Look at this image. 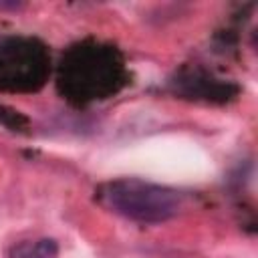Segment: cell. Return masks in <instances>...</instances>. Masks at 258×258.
Here are the masks:
<instances>
[{
    "label": "cell",
    "mask_w": 258,
    "mask_h": 258,
    "mask_svg": "<svg viewBox=\"0 0 258 258\" xmlns=\"http://www.w3.org/2000/svg\"><path fill=\"white\" fill-rule=\"evenodd\" d=\"M56 83L67 99L75 103H93L119 93L127 83V71L115 46L79 42L62 54Z\"/></svg>",
    "instance_id": "cell-1"
},
{
    "label": "cell",
    "mask_w": 258,
    "mask_h": 258,
    "mask_svg": "<svg viewBox=\"0 0 258 258\" xmlns=\"http://www.w3.org/2000/svg\"><path fill=\"white\" fill-rule=\"evenodd\" d=\"M97 198L113 214L143 224L167 222L177 216L183 204V196L177 189L135 177L103 183Z\"/></svg>",
    "instance_id": "cell-2"
},
{
    "label": "cell",
    "mask_w": 258,
    "mask_h": 258,
    "mask_svg": "<svg viewBox=\"0 0 258 258\" xmlns=\"http://www.w3.org/2000/svg\"><path fill=\"white\" fill-rule=\"evenodd\" d=\"M50 73L46 46L20 34H0V91H38Z\"/></svg>",
    "instance_id": "cell-3"
},
{
    "label": "cell",
    "mask_w": 258,
    "mask_h": 258,
    "mask_svg": "<svg viewBox=\"0 0 258 258\" xmlns=\"http://www.w3.org/2000/svg\"><path fill=\"white\" fill-rule=\"evenodd\" d=\"M169 85L177 95L212 103H226L238 95V85L228 79H218L202 69L181 71L169 81Z\"/></svg>",
    "instance_id": "cell-4"
},
{
    "label": "cell",
    "mask_w": 258,
    "mask_h": 258,
    "mask_svg": "<svg viewBox=\"0 0 258 258\" xmlns=\"http://www.w3.org/2000/svg\"><path fill=\"white\" fill-rule=\"evenodd\" d=\"M8 258H58V244L52 238L24 240L8 250Z\"/></svg>",
    "instance_id": "cell-5"
},
{
    "label": "cell",
    "mask_w": 258,
    "mask_h": 258,
    "mask_svg": "<svg viewBox=\"0 0 258 258\" xmlns=\"http://www.w3.org/2000/svg\"><path fill=\"white\" fill-rule=\"evenodd\" d=\"M0 127H6L16 133H26L30 127V121L20 111H16L8 105H0Z\"/></svg>",
    "instance_id": "cell-6"
},
{
    "label": "cell",
    "mask_w": 258,
    "mask_h": 258,
    "mask_svg": "<svg viewBox=\"0 0 258 258\" xmlns=\"http://www.w3.org/2000/svg\"><path fill=\"white\" fill-rule=\"evenodd\" d=\"M24 4L22 2H0V10H18V8H22Z\"/></svg>",
    "instance_id": "cell-7"
}]
</instances>
